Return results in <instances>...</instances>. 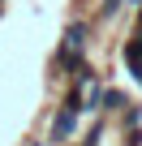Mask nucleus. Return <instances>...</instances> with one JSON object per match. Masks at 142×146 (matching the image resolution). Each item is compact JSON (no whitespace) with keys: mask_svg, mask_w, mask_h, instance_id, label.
Returning a JSON list of instances; mask_svg holds the SVG:
<instances>
[{"mask_svg":"<svg viewBox=\"0 0 142 146\" xmlns=\"http://www.w3.org/2000/svg\"><path fill=\"white\" fill-rule=\"evenodd\" d=\"M121 5H125V0H103V5H99V17H116Z\"/></svg>","mask_w":142,"mask_h":146,"instance_id":"obj_5","label":"nucleus"},{"mask_svg":"<svg viewBox=\"0 0 142 146\" xmlns=\"http://www.w3.org/2000/svg\"><path fill=\"white\" fill-rule=\"evenodd\" d=\"M138 120H142V108H138V103H129V108L121 112V129L129 133V129H138Z\"/></svg>","mask_w":142,"mask_h":146,"instance_id":"obj_4","label":"nucleus"},{"mask_svg":"<svg viewBox=\"0 0 142 146\" xmlns=\"http://www.w3.org/2000/svg\"><path fill=\"white\" fill-rule=\"evenodd\" d=\"M86 35H91V26H86L82 17H73V22L65 26V43H60V52H56V60H60L69 73H73V78H78L82 69H86V64H82V52H86Z\"/></svg>","mask_w":142,"mask_h":146,"instance_id":"obj_1","label":"nucleus"},{"mask_svg":"<svg viewBox=\"0 0 142 146\" xmlns=\"http://www.w3.org/2000/svg\"><path fill=\"white\" fill-rule=\"evenodd\" d=\"M78 116H82V99H78V90L69 95V103L52 116V133H47V142L52 146H65L69 137H73V129H78Z\"/></svg>","mask_w":142,"mask_h":146,"instance_id":"obj_2","label":"nucleus"},{"mask_svg":"<svg viewBox=\"0 0 142 146\" xmlns=\"http://www.w3.org/2000/svg\"><path fill=\"white\" fill-rule=\"evenodd\" d=\"M125 108H129V99H125L121 90H103V108H99V112H125Z\"/></svg>","mask_w":142,"mask_h":146,"instance_id":"obj_3","label":"nucleus"},{"mask_svg":"<svg viewBox=\"0 0 142 146\" xmlns=\"http://www.w3.org/2000/svg\"><path fill=\"white\" fill-rule=\"evenodd\" d=\"M30 146H43V142H30Z\"/></svg>","mask_w":142,"mask_h":146,"instance_id":"obj_7","label":"nucleus"},{"mask_svg":"<svg viewBox=\"0 0 142 146\" xmlns=\"http://www.w3.org/2000/svg\"><path fill=\"white\" fill-rule=\"evenodd\" d=\"M129 5H142V0H129Z\"/></svg>","mask_w":142,"mask_h":146,"instance_id":"obj_6","label":"nucleus"}]
</instances>
